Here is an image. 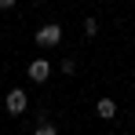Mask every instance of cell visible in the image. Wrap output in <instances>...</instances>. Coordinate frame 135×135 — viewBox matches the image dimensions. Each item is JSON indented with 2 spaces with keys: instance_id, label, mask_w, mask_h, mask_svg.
<instances>
[{
  "instance_id": "cell-1",
  "label": "cell",
  "mask_w": 135,
  "mask_h": 135,
  "mask_svg": "<svg viewBox=\"0 0 135 135\" xmlns=\"http://www.w3.org/2000/svg\"><path fill=\"white\" fill-rule=\"evenodd\" d=\"M59 40H62V26H59V22H47V26L37 29V44H40V47H55Z\"/></svg>"
},
{
  "instance_id": "cell-2",
  "label": "cell",
  "mask_w": 135,
  "mask_h": 135,
  "mask_svg": "<svg viewBox=\"0 0 135 135\" xmlns=\"http://www.w3.org/2000/svg\"><path fill=\"white\" fill-rule=\"evenodd\" d=\"M4 106H7V113H11V117H18V113H26L29 99H26L22 88H11V91H7V99H4Z\"/></svg>"
},
{
  "instance_id": "cell-3",
  "label": "cell",
  "mask_w": 135,
  "mask_h": 135,
  "mask_svg": "<svg viewBox=\"0 0 135 135\" xmlns=\"http://www.w3.org/2000/svg\"><path fill=\"white\" fill-rule=\"evenodd\" d=\"M47 77H51V62H47V59H33V62H29V80L44 84Z\"/></svg>"
},
{
  "instance_id": "cell-4",
  "label": "cell",
  "mask_w": 135,
  "mask_h": 135,
  "mask_svg": "<svg viewBox=\"0 0 135 135\" xmlns=\"http://www.w3.org/2000/svg\"><path fill=\"white\" fill-rule=\"evenodd\" d=\"M95 113H99L102 120H113V117H117V102H113V99H99V106H95Z\"/></svg>"
},
{
  "instance_id": "cell-5",
  "label": "cell",
  "mask_w": 135,
  "mask_h": 135,
  "mask_svg": "<svg viewBox=\"0 0 135 135\" xmlns=\"http://www.w3.org/2000/svg\"><path fill=\"white\" fill-rule=\"evenodd\" d=\"M95 33H99V22L95 18H84V37H95Z\"/></svg>"
},
{
  "instance_id": "cell-6",
  "label": "cell",
  "mask_w": 135,
  "mask_h": 135,
  "mask_svg": "<svg viewBox=\"0 0 135 135\" xmlns=\"http://www.w3.org/2000/svg\"><path fill=\"white\" fill-rule=\"evenodd\" d=\"M37 135H55V124H51V120H40V124H37Z\"/></svg>"
},
{
  "instance_id": "cell-7",
  "label": "cell",
  "mask_w": 135,
  "mask_h": 135,
  "mask_svg": "<svg viewBox=\"0 0 135 135\" xmlns=\"http://www.w3.org/2000/svg\"><path fill=\"white\" fill-rule=\"evenodd\" d=\"M7 7H15V0H0V11H7Z\"/></svg>"
},
{
  "instance_id": "cell-8",
  "label": "cell",
  "mask_w": 135,
  "mask_h": 135,
  "mask_svg": "<svg viewBox=\"0 0 135 135\" xmlns=\"http://www.w3.org/2000/svg\"><path fill=\"white\" fill-rule=\"evenodd\" d=\"M33 4H40V0H33Z\"/></svg>"
}]
</instances>
